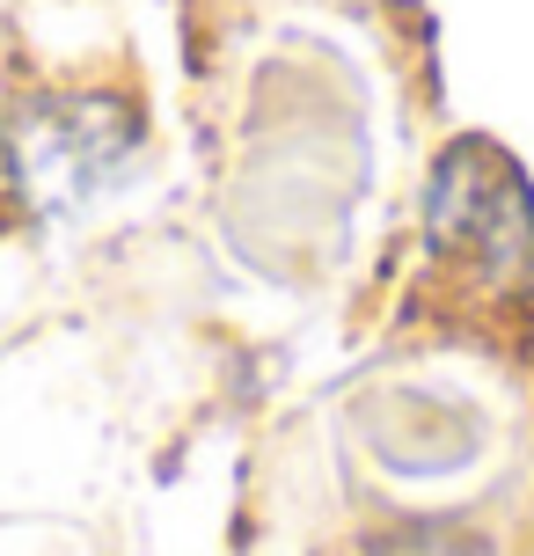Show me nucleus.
Listing matches in <instances>:
<instances>
[{
	"mask_svg": "<svg viewBox=\"0 0 534 556\" xmlns=\"http://www.w3.org/2000/svg\"><path fill=\"white\" fill-rule=\"evenodd\" d=\"M147 154L140 111L111 88H59L37 96L8 125V176L37 220H74L111 198Z\"/></svg>",
	"mask_w": 534,
	"mask_h": 556,
	"instance_id": "f257e3e1",
	"label": "nucleus"
},
{
	"mask_svg": "<svg viewBox=\"0 0 534 556\" xmlns=\"http://www.w3.org/2000/svg\"><path fill=\"white\" fill-rule=\"evenodd\" d=\"M424 242L491 286H534V184L506 147L454 139L424 176Z\"/></svg>",
	"mask_w": 534,
	"mask_h": 556,
	"instance_id": "f03ea898",
	"label": "nucleus"
}]
</instances>
